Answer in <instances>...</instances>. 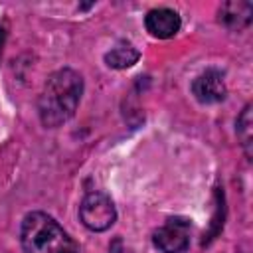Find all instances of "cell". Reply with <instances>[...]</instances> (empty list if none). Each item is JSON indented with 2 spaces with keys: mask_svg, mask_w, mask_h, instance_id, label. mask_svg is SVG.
<instances>
[{
  "mask_svg": "<svg viewBox=\"0 0 253 253\" xmlns=\"http://www.w3.org/2000/svg\"><path fill=\"white\" fill-rule=\"evenodd\" d=\"M83 95V79L75 69H59L49 75L38 101V111L43 126L55 128L69 121Z\"/></svg>",
  "mask_w": 253,
  "mask_h": 253,
  "instance_id": "6da1fadb",
  "label": "cell"
},
{
  "mask_svg": "<svg viewBox=\"0 0 253 253\" xmlns=\"http://www.w3.org/2000/svg\"><path fill=\"white\" fill-rule=\"evenodd\" d=\"M20 241L24 253H77V245L67 231L43 211H32L24 217Z\"/></svg>",
  "mask_w": 253,
  "mask_h": 253,
  "instance_id": "7a4b0ae2",
  "label": "cell"
},
{
  "mask_svg": "<svg viewBox=\"0 0 253 253\" xmlns=\"http://www.w3.org/2000/svg\"><path fill=\"white\" fill-rule=\"evenodd\" d=\"M79 217L91 231H105L115 223L117 210L113 200L105 192H91L79 206Z\"/></svg>",
  "mask_w": 253,
  "mask_h": 253,
  "instance_id": "3957f363",
  "label": "cell"
},
{
  "mask_svg": "<svg viewBox=\"0 0 253 253\" xmlns=\"http://www.w3.org/2000/svg\"><path fill=\"white\" fill-rule=\"evenodd\" d=\"M154 245L162 253H184L190 247V221L186 217H170L152 233Z\"/></svg>",
  "mask_w": 253,
  "mask_h": 253,
  "instance_id": "277c9868",
  "label": "cell"
},
{
  "mask_svg": "<svg viewBox=\"0 0 253 253\" xmlns=\"http://www.w3.org/2000/svg\"><path fill=\"white\" fill-rule=\"evenodd\" d=\"M192 93L200 103H219L225 99V83L223 75L217 69H206L202 75H198L192 83Z\"/></svg>",
  "mask_w": 253,
  "mask_h": 253,
  "instance_id": "5b68a950",
  "label": "cell"
},
{
  "mask_svg": "<svg viewBox=\"0 0 253 253\" xmlns=\"http://www.w3.org/2000/svg\"><path fill=\"white\" fill-rule=\"evenodd\" d=\"M146 30L160 40L172 38L180 30V16L170 8H154L146 14Z\"/></svg>",
  "mask_w": 253,
  "mask_h": 253,
  "instance_id": "8992f818",
  "label": "cell"
},
{
  "mask_svg": "<svg viewBox=\"0 0 253 253\" xmlns=\"http://www.w3.org/2000/svg\"><path fill=\"white\" fill-rule=\"evenodd\" d=\"M251 16H253L251 2H225L219 10V20L231 30H241L249 26Z\"/></svg>",
  "mask_w": 253,
  "mask_h": 253,
  "instance_id": "52a82bcc",
  "label": "cell"
},
{
  "mask_svg": "<svg viewBox=\"0 0 253 253\" xmlns=\"http://www.w3.org/2000/svg\"><path fill=\"white\" fill-rule=\"evenodd\" d=\"M105 61H107L109 67L126 69V67H130V65H134L138 61V51L130 43H119L117 47H113L105 55Z\"/></svg>",
  "mask_w": 253,
  "mask_h": 253,
  "instance_id": "ba28073f",
  "label": "cell"
},
{
  "mask_svg": "<svg viewBox=\"0 0 253 253\" xmlns=\"http://www.w3.org/2000/svg\"><path fill=\"white\" fill-rule=\"evenodd\" d=\"M253 119H251V105H245L237 119V138L245 150V154L251 158V146H253Z\"/></svg>",
  "mask_w": 253,
  "mask_h": 253,
  "instance_id": "9c48e42d",
  "label": "cell"
},
{
  "mask_svg": "<svg viewBox=\"0 0 253 253\" xmlns=\"http://www.w3.org/2000/svg\"><path fill=\"white\" fill-rule=\"evenodd\" d=\"M4 42H6V30L0 26V55H2V47H4Z\"/></svg>",
  "mask_w": 253,
  "mask_h": 253,
  "instance_id": "30bf717a",
  "label": "cell"
}]
</instances>
